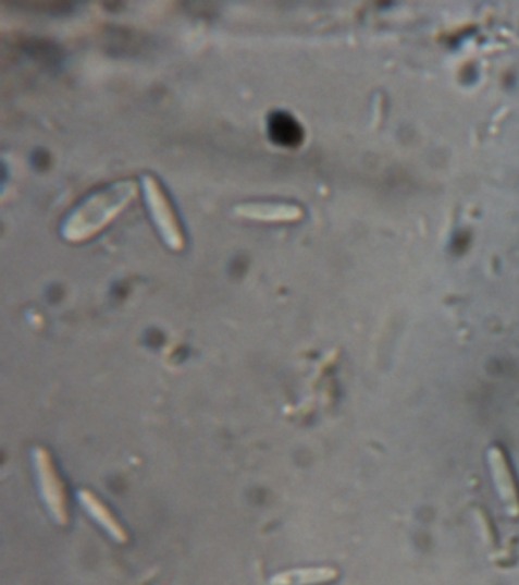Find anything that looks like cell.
Wrapping results in <instances>:
<instances>
[{
    "mask_svg": "<svg viewBox=\"0 0 519 585\" xmlns=\"http://www.w3.org/2000/svg\"><path fill=\"white\" fill-rule=\"evenodd\" d=\"M33 459L38 485L49 514L60 526L69 525L71 515H69L67 492L53 464L51 453L45 447H37L33 451Z\"/></svg>",
    "mask_w": 519,
    "mask_h": 585,
    "instance_id": "cell-1",
    "label": "cell"
},
{
    "mask_svg": "<svg viewBox=\"0 0 519 585\" xmlns=\"http://www.w3.org/2000/svg\"><path fill=\"white\" fill-rule=\"evenodd\" d=\"M490 466L492 479H494L495 488H497L499 499L505 504L507 515L512 519L519 517V492L517 484L510 472L509 464L503 450L499 447H492L490 453Z\"/></svg>",
    "mask_w": 519,
    "mask_h": 585,
    "instance_id": "cell-2",
    "label": "cell"
},
{
    "mask_svg": "<svg viewBox=\"0 0 519 585\" xmlns=\"http://www.w3.org/2000/svg\"><path fill=\"white\" fill-rule=\"evenodd\" d=\"M79 502H82L84 510L89 512L91 519L98 523L99 526L104 527L106 533L116 540L118 543H127L128 533L125 527L122 526L120 520L113 514L112 510L98 496L89 489H82L78 492Z\"/></svg>",
    "mask_w": 519,
    "mask_h": 585,
    "instance_id": "cell-3",
    "label": "cell"
},
{
    "mask_svg": "<svg viewBox=\"0 0 519 585\" xmlns=\"http://www.w3.org/2000/svg\"><path fill=\"white\" fill-rule=\"evenodd\" d=\"M338 572L332 568L296 569L282 572L270 581L271 585H319L337 580Z\"/></svg>",
    "mask_w": 519,
    "mask_h": 585,
    "instance_id": "cell-4",
    "label": "cell"
},
{
    "mask_svg": "<svg viewBox=\"0 0 519 585\" xmlns=\"http://www.w3.org/2000/svg\"><path fill=\"white\" fill-rule=\"evenodd\" d=\"M269 132L271 139L282 147H294L299 143L301 132L299 124L285 112L271 114L269 120Z\"/></svg>",
    "mask_w": 519,
    "mask_h": 585,
    "instance_id": "cell-5",
    "label": "cell"
}]
</instances>
